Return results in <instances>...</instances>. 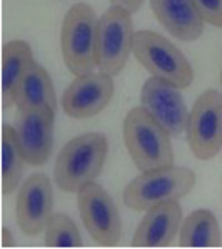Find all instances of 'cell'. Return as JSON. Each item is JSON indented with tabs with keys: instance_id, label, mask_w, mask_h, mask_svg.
Returning <instances> with one entry per match:
<instances>
[{
	"instance_id": "7402d4cb",
	"label": "cell",
	"mask_w": 222,
	"mask_h": 249,
	"mask_svg": "<svg viewBox=\"0 0 222 249\" xmlns=\"http://www.w3.org/2000/svg\"><path fill=\"white\" fill-rule=\"evenodd\" d=\"M14 234L10 232V229L9 228H3L2 229V246L3 248H10V246H14Z\"/></svg>"
},
{
	"instance_id": "7a4b0ae2",
	"label": "cell",
	"mask_w": 222,
	"mask_h": 249,
	"mask_svg": "<svg viewBox=\"0 0 222 249\" xmlns=\"http://www.w3.org/2000/svg\"><path fill=\"white\" fill-rule=\"evenodd\" d=\"M124 142L134 166L140 172L174 164L171 136L142 106L134 107L125 116Z\"/></svg>"
},
{
	"instance_id": "52a82bcc",
	"label": "cell",
	"mask_w": 222,
	"mask_h": 249,
	"mask_svg": "<svg viewBox=\"0 0 222 249\" xmlns=\"http://www.w3.org/2000/svg\"><path fill=\"white\" fill-rule=\"evenodd\" d=\"M187 144L201 160H210L222 151V94L202 92L194 102L187 121Z\"/></svg>"
},
{
	"instance_id": "30bf717a",
	"label": "cell",
	"mask_w": 222,
	"mask_h": 249,
	"mask_svg": "<svg viewBox=\"0 0 222 249\" xmlns=\"http://www.w3.org/2000/svg\"><path fill=\"white\" fill-rule=\"evenodd\" d=\"M53 191L52 181L44 172H34L22 182L17 196V223L27 236H37L45 231L52 217Z\"/></svg>"
},
{
	"instance_id": "277c9868",
	"label": "cell",
	"mask_w": 222,
	"mask_h": 249,
	"mask_svg": "<svg viewBox=\"0 0 222 249\" xmlns=\"http://www.w3.org/2000/svg\"><path fill=\"white\" fill-rule=\"evenodd\" d=\"M99 18L89 3H74L67 10L60 30V47L64 64L72 74L94 72L95 40H97Z\"/></svg>"
},
{
	"instance_id": "6da1fadb",
	"label": "cell",
	"mask_w": 222,
	"mask_h": 249,
	"mask_svg": "<svg viewBox=\"0 0 222 249\" xmlns=\"http://www.w3.org/2000/svg\"><path fill=\"white\" fill-rule=\"evenodd\" d=\"M109 152L102 132H87L70 139L60 149L53 164V182L60 191L77 194L101 176Z\"/></svg>"
},
{
	"instance_id": "8992f818",
	"label": "cell",
	"mask_w": 222,
	"mask_h": 249,
	"mask_svg": "<svg viewBox=\"0 0 222 249\" xmlns=\"http://www.w3.org/2000/svg\"><path fill=\"white\" fill-rule=\"evenodd\" d=\"M134 34L132 14L129 10L112 5L102 14L95 40V67L99 72L112 77L120 74L132 53Z\"/></svg>"
},
{
	"instance_id": "44dd1931",
	"label": "cell",
	"mask_w": 222,
	"mask_h": 249,
	"mask_svg": "<svg viewBox=\"0 0 222 249\" xmlns=\"http://www.w3.org/2000/svg\"><path fill=\"white\" fill-rule=\"evenodd\" d=\"M110 3L117 7H122V9L129 10L131 14H136L137 10L142 7L144 0H110Z\"/></svg>"
},
{
	"instance_id": "603a6c76",
	"label": "cell",
	"mask_w": 222,
	"mask_h": 249,
	"mask_svg": "<svg viewBox=\"0 0 222 249\" xmlns=\"http://www.w3.org/2000/svg\"><path fill=\"white\" fill-rule=\"evenodd\" d=\"M221 87H222V71H221Z\"/></svg>"
},
{
	"instance_id": "5b68a950",
	"label": "cell",
	"mask_w": 222,
	"mask_h": 249,
	"mask_svg": "<svg viewBox=\"0 0 222 249\" xmlns=\"http://www.w3.org/2000/svg\"><path fill=\"white\" fill-rule=\"evenodd\" d=\"M132 52L152 77L167 80L179 89H186L192 84L194 71L187 57L160 34L137 30L134 34Z\"/></svg>"
},
{
	"instance_id": "d6986e66",
	"label": "cell",
	"mask_w": 222,
	"mask_h": 249,
	"mask_svg": "<svg viewBox=\"0 0 222 249\" xmlns=\"http://www.w3.org/2000/svg\"><path fill=\"white\" fill-rule=\"evenodd\" d=\"M45 246L49 248H80L82 236L77 226L66 214H52L45 226Z\"/></svg>"
},
{
	"instance_id": "e0dca14e",
	"label": "cell",
	"mask_w": 222,
	"mask_h": 249,
	"mask_svg": "<svg viewBox=\"0 0 222 249\" xmlns=\"http://www.w3.org/2000/svg\"><path fill=\"white\" fill-rule=\"evenodd\" d=\"M222 243L217 217L209 209H196L182 221L179 244L182 248H217Z\"/></svg>"
},
{
	"instance_id": "9c48e42d",
	"label": "cell",
	"mask_w": 222,
	"mask_h": 249,
	"mask_svg": "<svg viewBox=\"0 0 222 249\" xmlns=\"http://www.w3.org/2000/svg\"><path fill=\"white\" fill-rule=\"evenodd\" d=\"M140 104L171 137L186 132L189 110L177 86L157 77L147 79L140 90Z\"/></svg>"
},
{
	"instance_id": "ba28073f",
	"label": "cell",
	"mask_w": 222,
	"mask_h": 249,
	"mask_svg": "<svg viewBox=\"0 0 222 249\" xmlns=\"http://www.w3.org/2000/svg\"><path fill=\"white\" fill-rule=\"evenodd\" d=\"M77 208L84 228L101 246H116L122 237V219L112 196L97 182L77 193Z\"/></svg>"
},
{
	"instance_id": "7c38bea8",
	"label": "cell",
	"mask_w": 222,
	"mask_h": 249,
	"mask_svg": "<svg viewBox=\"0 0 222 249\" xmlns=\"http://www.w3.org/2000/svg\"><path fill=\"white\" fill-rule=\"evenodd\" d=\"M53 119H55L53 110H39V112L18 110L15 131L25 164L44 166L51 158L53 144Z\"/></svg>"
},
{
	"instance_id": "4fadbf2b",
	"label": "cell",
	"mask_w": 222,
	"mask_h": 249,
	"mask_svg": "<svg viewBox=\"0 0 222 249\" xmlns=\"http://www.w3.org/2000/svg\"><path fill=\"white\" fill-rule=\"evenodd\" d=\"M182 224V208L179 201L160 202L145 211L132 237L136 248H164L174 241Z\"/></svg>"
},
{
	"instance_id": "ac0fdd59",
	"label": "cell",
	"mask_w": 222,
	"mask_h": 249,
	"mask_svg": "<svg viewBox=\"0 0 222 249\" xmlns=\"http://www.w3.org/2000/svg\"><path fill=\"white\" fill-rule=\"evenodd\" d=\"M24 156L17 141V131L12 125L2 127V193L3 196L12 194L18 187L24 174Z\"/></svg>"
},
{
	"instance_id": "5bb4252c",
	"label": "cell",
	"mask_w": 222,
	"mask_h": 249,
	"mask_svg": "<svg viewBox=\"0 0 222 249\" xmlns=\"http://www.w3.org/2000/svg\"><path fill=\"white\" fill-rule=\"evenodd\" d=\"M152 12L159 24L174 39L196 42L204 32V18L192 0H151Z\"/></svg>"
},
{
	"instance_id": "8fae6325",
	"label": "cell",
	"mask_w": 222,
	"mask_h": 249,
	"mask_svg": "<svg viewBox=\"0 0 222 249\" xmlns=\"http://www.w3.org/2000/svg\"><path fill=\"white\" fill-rule=\"evenodd\" d=\"M114 97L112 75L89 72L77 75L62 95V109L72 119H89L101 114Z\"/></svg>"
},
{
	"instance_id": "2e32d148",
	"label": "cell",
	"mask_w": 222,
	"mask_h": 249,
	"mask_svg": "<svg viewBox=\"0 0 222 249\" xmlns=\"http://www.w3.org/2000/svg\"><path fill=\"white\" fill-rule=\"evenodd\" d=\"M35 62L32 49L24 40H12L2 51V101L3 109L14 104V92L30 66Z\"/></svg>"
},
{
	"instance_id": "3957f363",
	"label": "cell",
	"mask_w": 222,
	"mask_h": 249,
	"mask_svg": "<svg viewBox=\"0 0 222 249\" xmlns=\"http://www.w3.org/2000/svg\"><path fill=\"white\" fill-rule=\"evenodd\" d=\"M194 184V171L172 164L154 171L140 172L125 186L122 201L129 209L145 213L160 202L182 199L192 191Z\"/></svg>"
},
{
	"instance_id": "ffe728a7",
	"label": "cell",
	"mask_w": 222,
	"mask_h": 249,
	"mask_svg": "<svg viewBox=\"0 0 222 249\" xmlns=\"http://www.w3.org/2000/svg\"><path fill=\"white\" fill-rule=\"evenodd\" d=\"M205 24L222 27V0H192Z\"/></svg>"
},
{
	"instance_id": "9a60e30c",
	"label": "cell",
	"mask_w": 222,
	"mask_h": 249,
	"mask_svg": "<svg viewBox=\"0 0 222 249\" xmlns=\"http://www.w3.org/2000/svg\"><path fill=\"white\" fill-rule=\"evenodd\" d=\"M14 104L20 112H39V110L55 112V89L49 72L39 62H34L18 82L14 92Z\"/></svg>"
}]
</instances>
